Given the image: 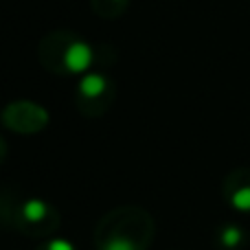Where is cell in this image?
Segmentation results:
<instances>
[{
    "label": "cell",
    "instance_id": "obj_2",
    "mask_svg": "<svg viewBox=\"0 0 250 250\" xmlns=\"http://www.w3.org/2000/svg\"><path fill=\"white\" fill-rule=\"evenodd\" d=\"M22 213H24V217L29 222H40L46 215V204H44L42 200H29V202L22 207Z\"/></svg>",
    "mask_w": 250,
    "mask_h": 250
},
{
    "label": "cell",
    "instance_id": "obj_7",
    "mask_svg": "<svg viewBox=\"0 0 250 250\" xmlns=\"http://www.w3.org/2000/svg\"><path fill=\"white\" fill-rule=\"evenodd\" d=\"M48 250H75L73 244L64 242V239H55V242L48 244Z\"/></svg>",
    "mask_w": 250,
    "mask_h": 250
},
{
    "label": "cell",
    "instance_id": "obj_4",
    "mask_svg": "<svg viewBox=\"0 0 250 250\" xmlns=\"http://www.w3.org/2000/svg\"><path fill=\"white\" fill-rule=\"evenodd\" d=\"M230 204L237 211H250V187H242L239 191H235L233 198H230Z\"/></svg>",
    "mask_w": 250,
    "mask_h": 250
},
{
    "label": "cell",
    "instance_id": "obj_6",
    "mask_svg": "<svg viewBox=\"0 0 250 250\" xmlns=\"http://www.w3.org/2000/svg\"><path fill=\"white\" fill-rule=\"evenodd\" d=\"M104 250H136V248H134V244L127 242V239L117 237V239H110V242L104 246Z\"/></svg>",
    "mask_w": 250,
    "mask_h": 250
},
{
    "label": "cell",
    "instance_id": "obj_3",
    "mask_svg": "<svg viewBox=\"0 0 250 250\" xmlns=\"http://www.w3.org/2000/svg\"><path fill=\"white\" fill-rule=\"evenodd\" d=\"M104 88H105V82H104V77H99V75H88V77H83V82H82V92L88 97L101 95Z\"/></svg>",
    "mask_w": 250,
    "mask_h": 250
},
{
    "label": "cell",
    "instance_id": "obj_1",
    "mask_svg": "<svg viewBox=\"0 0 250 250\" xmlns=\"http://www.w3.org/2000/svg\"><path fill=\"white\" fill-rule=\"evenodd\" d=\"M92 53L86 44H75L68 53H66V66H68L73 73H79V70H86L90 66Z\"/></svg>",
    "mask_w": 250,
    "mask_h": 250
},
{
    "label": "cell",
    "instance_id": "obj_5",
    "mask_svg": "<svg viewBox=\"0 0 250 250\" xmlns=\"http://www.w3.org/2000/svg\"><path fill=\"white\" fill-rule=\"evenodd\" d=\"M239 242H242V230H239L237 226H229V229H224V233H222V244H224L226 248L239 246Z\"/></svg>",
    "mask_w": 250,
    "mask_h": 250
}]
</instances>
